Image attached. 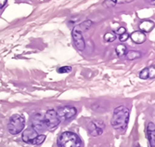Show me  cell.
Masks as SVG:
<instances>
[{
	"instance_id": "obj_1",
	"label": "cell",
	"mask_w": 155,
	"mask_h": 147,
	"mask_svg": "<svg viewBox=\"0 0 155 147\" xmlns=\"http://www.w3.org/2000/svg\"><path fill=\"white\" fill-rule=\"evenodd\" d=\"M129 121V110L125 106H118L114 109L110 124L114 129L122 132L124 131Z\"/></svg>"
},
{
	"instance_id": "obj_2",
	"label": "cell",
	"mask_w": 155,
	"mask_h": 147,
	"mask_svg": "<svg viewBox=\"0 0 155 147\" xmlns=\"http://www.w3.org/2000/svg\"><path fill=\"white\" fill-rule=\"evenodd\" d=\"M59 147H82V141L74 132L65 131L58 138Z\"/></svg>"
},
{
	"instance_id": "obj_3",
	"label": "cell",
	"mask_w": 155,
	"mask_h": 147,
	"mask_svg": "<svg viewBox=\"0 0 155 147\" xmlns=\"http://www.w3.org/2000/svg\"><path fill=\"white\" fill-rule=\"evenodd\" d=\"M91 25H92V22L90 21H87V22H84L81 24H79L74 28L72 35H73V39L74 42V45H75L77 50H84V48H86V43H84V36L82 35V31L87 30Z\"/></svg>"
},
{
	"instance_id": "obj_4",
	"label": "cell",
	"mask_w": 155,
	"mask_h": 147,
	"mask_svg": "<svg viewBox=\"0 0 155 147\" xmlns=\"http://www.w3.org/2000/svg\"><path fill=\"white\" fill-rule=\"evenodd\" d=\"M25 127V119L21 115H13L8 121V132L12 135L19 134L20 132L22 131V129Z\"/></svg>"
},
{
	"instance_id": "obj_5",
	"label": "cell",
	"mask_w": 155,
	"mask_h": 147,
	"mask_svg": "<svg viewBox=\"0 0 155 147\" xmlns=\"http://www.w3.org/2000/svg\"><path fill=\"white\" fill-rule=\"evenodd\" d=\"M44 120H45L47 128L49 129L55 128L61 123V119L59 118V115H58L57 112L53 109L47 111L46 115H44Z\"/></svg>"
},
{
	"instance_id": "obj_6",
	"label": "cell",
	"mask_w": 155,
	"mask_h": 147,
	"mask_svg": "<svg viewBox=\"0 0 155 147\" xmlns=\"http://www.w3.org/2000/svg\"><path fill=\"white\" fill-rule=\"evenodd\" d=\"M56 112H57L61 121H68L70 119H72L73 117H74V115L77 113V110L74 106L66 105V106H62L59 108L58 111H56Z\"/></svg>"
},
{
	"instance_id": "obj_7",
	"label": "cell",
	"mask_w": 155,
	"mask_h": 147,
	"mask_svg": "<svg viewBox=\"0 0 155 147\" xmlns=\"http://www.w3.org/2000/svg\"><path fill=\"white\" fill-rule=\"evenodd\" d=\"M32 128L37 132V133H43V132H45L48 129L43 115L35 114L32 117Z\"/></svg>"
},
{
	"instance_id": "obj_8",
	"label": "cell",
	"mask_w": 155,
	"mask_h": 147,
	"mask_svg": "<svg viewBox=\"0 0 155 147\" xmlns=\"http://www.w3.org/2000/svg\"><path fill=\"white\" fill-rule=\"evenodd\" d=\"M104 129V123L101 120H94L88 123L87 130L89 134L93 137H97L102 134Z\"/></svg>"
},
{
	"instance_id": "obj_9",
	"label": "cell",
	"mask_w": 155,
	"mask_h": 147,
	"mask_svg": "<svg viewBox=\"0 0 155 147\" xmlns=\"http://www.w3.org/2000/svg\"><path fill=\"white\" fill-rule=\"evenodd\" d=\"M39 134L37 133V132L33 128H26L23 131V133H22V140H23V142H25L27 143L34 144V142H35V140L36 139V137Z\"/></svg>"
},
{
	"instance_id": "obj_10",
	"label": "cell",
	"mask_w": 155,
	"mask_h": 147,
	"mask_svg": "<svg viewBox=\"0 0 155 147\" xmlns=\"http://www.w3.org/2000/svg\"><path fill=\"white\" fill-rule=\"evenodd\" d=\"M147 137L150 147H155V126L154 123H149L147 127Z\"/></svg>"
},
{
	"instance_id": "obj_11",
	"label": "cell",
	"mask_w": 155,
	"mask_h": 147,
	"mask_svg": "<svg viewBox=\"0 0 155 147\" xmlns=\"http://www.w3.org/2000/svg\"><path fill=\"white\" fill-rule=\"evenodd\" d=\"M155 71L154 66H150L148 68H144L141 72L139 73V77L141 79H148V78H154Z\"/></svg>"
},
{
	"instance_id": "obj_12",
	"label": "cell",
	"mask_w": 155,
	"mask_h": 147,
	"mask_svg": "<svg viewBox=\"0 0 155 147\" xmlns=\"http://www.w3.org/2000/svg\"><path fill=\"white\" fill-rule=\"evenodd\" d=\"M130 37L137 44H142L146 41V35L141 31H137L132 33Z\"/></svg>"
},
{
	"instance_id": "obj_13",
	"label": "cell",
	"mask_w": 155,
	"mask_h": 147,
	"mask_svg": "<svg viewBox=\"0 0 155 147\" xmlns=\"http://www.w3.org/2000/svg\"><path fill=\"white\" fill-rule=\"evenodd\" d=\"M139 28H140V30H141V32L148 33V32L151 31V29L153 28V22H150V21H144L140 23Z\"/></svg>"
},
{
	"instance_id": "obj_14",
	"label": "cell",
	"mask_w": 155,
	"mask_h": 147,
	"mask_svg": "<svg viewBox=\"0 0 155 147\" xmlns=\"http://www.w3.org/2000/svg\"><path fill=\"white\" fill-rule=\"evenodd\" d=\"M126 58L128 59L130 61H133V60H137V59L141 57V53L139 51H136V50H129L126 52Z\"/></svg>"
},
{
	"instance_id": "obj_15",
	"label": "cell",
	"mask_w": 155,
	"mask_h": 147,
	"mask_svg": "<svg viewBox=\"0 0 155 147\" xmlns=\"http://www.w3.org/2000/svg\"><path fill=\"white\" fill-rule=\"evenodd\" d=\"M115 52H116V54L119 57H124V56H125L126 52H127V50H126V47L124 45L121 44V45H118L117 46V48L115 50Z\"/></svg>"
},
{
	"instance_id": "obj_16",
	"label": "cell",
	"mask_w": 155,
	"mask_h": 147,
	"mask_svg": "<svg viewBox=\"0 0 155 147\" xmlns=\"http://www.w3.org/2000/svg\"><path fill=\"white\" fill-rule=\"evenodd\" d=\"M104 39L108 42H114L116 39V36L114 33H107L104 36Z\"/></svg>"
},
{
	"instance_id": "obj_17",
	"label": "cell",
	"mask_w": 155,
	"mask_h": 147,
	"mask_svg": "<svg viewBox=\"0 0 155 147\" xmlns=\"http://www.w3.org/2000/svg\"><path fill=\"white\" fill-rule=\"evenodd\" d=\"M45 140H46V136H45L44 134H40V135H38V136L36 137V139L35 140L34 144H35V145L41 144V143L43 142Z\"/></svg>"
},
{
	"instance_id": "obj_18",
	"label": "cell",
	"mask_w": 155,
	"mask_h": 147,
	"mask_svg": "<svg viewBox=\"0 0 155 147\" xmlns=\"http://www.w3.org/2000/svg\"><path fill=\"white\" fill-rule=\"evenodd\" d=\"M72 71V67L70 66H63L58 69V73L60 74H66V73H70Z\"/></svg>"
},
{
	"instance_id": "obj_19",
	"label": "cell",
	"mask_w": 155,
	"mask_h": 147,
	"mask_svg": "<svg viewBox=\"0 0 155 147\" xmlns=\"http://www.w3.org/2000/svg\"><path fill=\"white\" fill-rule=\"evenodd\" d=\"M128 37H129V35H128V34L124 33V34L120 35L119 39H120V41H121V42H124V41H126V40L128 39Z\"/></svg>"
},
{
	"instance_id": "obj_20",
	"label": "cell",
	"mask_w": 155,
	"mask_h": 147,
	"mask_svg": "<svg viewBox=\"0 0 155 147\" xmlns=\"http://www.w3.org/2000/svg\"><path fill=\"white\" fill-rule=\"evenodd\" d=\"M114 4L115 5L116 3H127V2H131L134 1V0H111Z\"/></svg>"
},
{
	"instance_id": "obj_21",
	"label": "cell",
	"mask_w": 155,
	"mask_h": 147,
	"mask_svg": "<svg viewBox=\"0 0 155 147\" xmlns=\"http://www.w3.org/2000/svg\"><path fill=\"white\" fill-rule=\"evenodd\" d=\"M124 33H125V28H124V27L119 28L118 30L116 31V34H118V35H122V34H124Z\"/></svg>"
},
{
	"instance_id": "obj_22",
	"label": "cell",
	"mask_w": 155,
	"mask_h": 147,
	"mask_svg": "<svg viewBox=\"0 0 155 147\" xmlns=\"http://www.w3.org/2000/svg\"><path fill=\"white\" fill-rule=\"evenodd\" d=\"M7 1H8V0H0V9H2L6 5Z\"/></svg>"
},
{
	"instance_id": "obj_23",
	"label": "cell",
	"mask_w": 155,
	"mask_h": 147,
	"mask_svg": "<svg viewBox=\"0 0 155 147\" xmlns=\"http://www.w3.org/2000/svg\"><path fill=\"white\" fill-rule=\"evenodd\" d=\"M135 147H139V146H138V145H137V146H135Z\"/></svg>"
}]
</instances>
